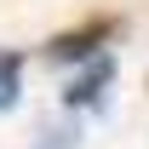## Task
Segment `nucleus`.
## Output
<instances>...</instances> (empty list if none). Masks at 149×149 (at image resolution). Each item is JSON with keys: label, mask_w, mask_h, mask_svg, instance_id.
<instances>
[{"label": "nucleus", "mask_w": 149, "mask_h": 149, "mask_svg": "<svg viewBox=\"0 0 149 149\" xmlns=\"http://www.w3.org/2000/svg\"><path fill=\"white\" fill-rule=\"evenodd\" d=\"M103 35H109V23H92L86 35H63V40H52L46 52H52V57H97V40H103Z\"/></svg>", "instance_id": "2"}, {"label": "nucleus", "mask_w": 149, "mask_h": 149, "mask_svg": "<svg viewBox=\"0 0 149 149\" xmlns=\"http://www.w3.org/2000/svg\"><path fill=\"white\" fill-rule=\"evenodd\" d=\"M17 69H23L17 57H12V52H0V115L12 109V103H17V92H23V86H17Z\"/></svg>", "instance_id": "3"}, {"label": "nucleus", "mask_w": 149, "mask_h": 149, "mask_svg": "<svg viewBox=\"0 0 149 149\" xmlns=\"http://www.w3.org/2000/svg\"><path fill=\"white\" fill-rule=\"evenodd\" d=\"M115 80V63L103 52L92 57V69L80 74V80H69V92H63V103H69V109H97V103H103V86H109Z\"/></svg>", "instance_id": "1"}]
</instances>
